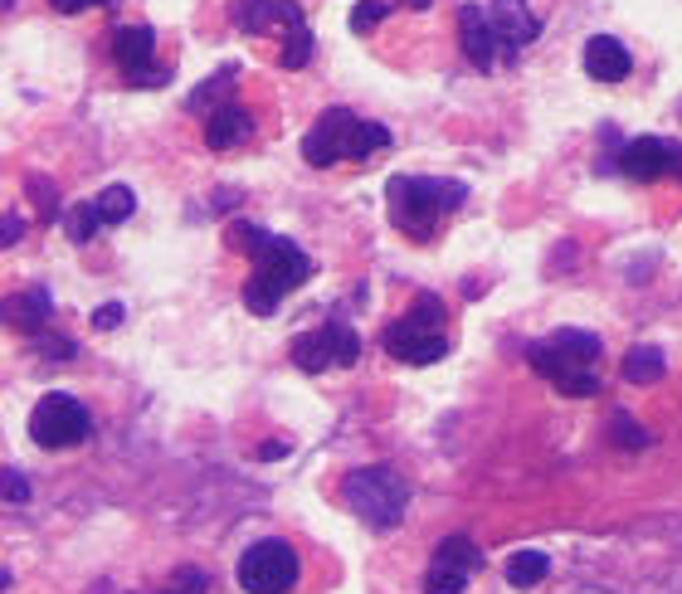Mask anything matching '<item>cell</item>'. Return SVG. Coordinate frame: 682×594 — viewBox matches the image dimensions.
Masks as SVG:
<instances>
[{
  "label": "cell",
  "instance_id": "cell-1",
  "mask_svg": "<svg viewBox=\"0 0 682 594\" xmlns=\"http://www.w3.org/2000/svg\"><path fill=\"white\" fill-rule=\"evenodd\" d=\"M385 146H390V127L351 117L347 107H327V113L312 122L308 137H302V156H308L317 171H327V166H337V161H365V156L385 152Z\"/></svg>",
  "mask_w": 682,
  "mask_h": 594
},
{
  "label": "cell",
  "instance_id": "cell-2",
  "mask_svg": "<svg viewBox=\"0 0 682 594\" xmlns=\"http://www.w3.org/2000/svg\"><path fill=\"white\" fill-rule=\"evenodd\" d=\"M385 195H390V219H395L410 239H430L438 219L468 201V185L438 181V176H395Z\"/></svg>",
  "mask_w": 682,
  "mask_h": 594
},
{
  "label": "cell",
  "instance_id": "cell-3",
  "mask_svg": "<svg viewBox=\"0 0 682 594\" xmlns=\"http://www.w3.org/2000/svg\"><path fill=\"white\" fill-rule=\"evenodd\" d=\"M341 498H347V506L371 531H390V526L405 522L410 488H405V478L390 473V468H356V473L341 478Z\"/></svg>",
  "mask_w": 682,
  "mask_h": 594
},
{
  "label": "cell",
  "instance_id": "cell-4",
  "mask_svg": "<svg viewBox=\"0 0 682 594\" xmlns=\"http://www.w3.org/2000/svg\"><path fill=\"white\" fill-rule=\"evenodd\" d=\"M89 434H93V414L73 395H59V390L44 395L30 414V439L40 449H73V443H83Z\"/></svg>",
  "mask_w": 682,
  "mask_h": 594
},
{
  "label": "cell",
  "instance_id": "cell-5",
  "mask_svg": "<svg viewBox=\"0 0 682 594\" xmlns=\"http://www.w3.org/2000/svg\"><path fill=\"white\" fill-rule=\"evenodd\" d=\"M239 585L249 594H288L298 585V555L288 541H259L239 555Z\"/></svg>",
  "mask_w": 682,
  "mask_h": 594
},
{
  "label": "cell",
  "instance_id": "cell-6",
  "mask_svg": "<svg viewBox=\"0 0 682 594\" xmlns=\"http://www.w3.org/2000/svg\"><path fill=\"white\" fill-rule=\"evenodd\" d=\"M249 258H254V274H259L264 283H273L278 293H292L298 283L312 278V258L292 239H283V234H264L259 249H254Z\"/></svg>",
  "mask_w": 682,
  "mask_h": 594
},
{
  "label": "cell",
  "instance_id": "cell-7",
  "mask_svg": "<svg viewBox=\"0 0 682 594\" xmlns=\"http://www.w3.org/2000/svg\"><path fill=\"white\" fill-rule=\"evenodd\" d=\"M381 341H385V351L395 356V361H405V366H434V361H444V356H448L444 331L420 327V321H414V317H405V321H390Z\"/></svg>",
  "mask_w": 682,
  "mask_h": 594
},
{
  "label": "cell",
  "instance_id": "cell-8",
  "mask_svg": "<svg viewBox=\"0 0 682 594\" xmlns=\"http://www.w3.org/2000/svg\"><path fill=\"white\" fill-rule=\"evenodd\" d=\"M619 171L633 181H663V176H682V146L663 142V137H633L619 152Z\"/></svg>",
  "mask_w": 682,
  "mask_h": 594
},
{
  "label": "cell",
  "instance_id": "cell-9",
  "mask_svg": "<svg viewBox=\"0 0 682 594\" xmlns=\"http://www.w3.org/2000/svg\"><path fill=\"white\" fill-rule=\"evenodd\" d=\"M527 361L541 370V376L551 380L560 395H576V400H590V395H600V376H595L590 366H580V361H570V356H560L551 341H536L531 351H527Z\"/></svg>",
  "mask_w": 682,
  "mask_h": 594
},
{
  "label": "cell",
  "instance_id": "cell-10",
  "mask_svg": "<svg viewBox=\"0 0 682 594\" xmlns=\"http://www.w3.org/2000/svg\"><path fill=\"white\" fill-rule=\"evenodd\" d=\"M235 24L244 34H268V30H298L302 20V6L298 0H239L235 6Z\"/></svg>",
  "mask_w": 682,
  "mask_h": 594
},
{
  "label": "cell",
  "instance_id": "cell-11",
  "mask_svg": "<svg viewBox=\"0 0 682 594\" xmlns=\"http://www.w3.org/2000/svg\"><path fill=\"white\" fill-rule=\"evenodd\" d=\"M458 40H463V54H468L473 69H493L497 64V30L487 20L483 6H463L458 10Z\"/></svg>",
  "mask_w": 682,
  "mask_h": 594
},
{
  "label": "cell",
  "instance_id": "cell-12",
  "mask_svg": "<svg viewBox=\"0 0 682 594\" xmlns=\"http://www.w3.org/2000/svg\"><path fill=\"white\" fill-rule=\"evenodd\" d=\"M487 20H493L497 40L507 49H527L536 34H541V20L531 16L527 0H493V6H487Z\"/></svg>",
  "mask_w": 682,
  "mask_h": 594
},
{
  "label": "cell",
  "instance_id": "cell-13",
  "mask_svg": "<svg viewBox=\"0 0 682 594\" xmlns=\"http://www.w3.org/2000/svg\"><path fill=\"white\" fill-rule=\"evenodd\" d=\"M633 59L629 49L614 40V34H595V40H585V73H590L595 83H619L629 79Z\"/></svg>",
  "mask_w": 682,
  "mask_h": 594
},
{
  "label": "cell",
  "instance_id": "cell-14",
  "mask_svg": "<svg viewBox=\"0 0 682 594\" xmlns=\"http://www.w3.org/2000/svg\"><path fill=\"white\" fill-rule=\"evenodd\" d=\"M254 137V117H249V107H239V103H219L210 117H205V146L210 152H229V146H239V142H249Z\"/></svg>",
  "mask_w": 682,
  "mask_h": 594
},
{
  "label": "cell",
  "instance_id": "cell-15",
  "mask_svg": "<svg viewBox=\"0 0 682 594\" xmlns=\"http://www.w3.org/2000/svg\"><path fill=\"white\" fill-rule=\"evenodd\" d=\"M152 54H156V34L146 24H122L113 34V59L127 79H137L142 69H152Z\"/></svg>",
  "mask_w": 682,
  "mask_h": 594
},
{
  "label": "cell",
  "instance_id": "cell-16",
  "mask_svg": "<svg viewBox=\"0 0 682 594\" xmlns=\"http://www.w3.org/2000/svg\"><path fill=\"white\" fill-rule=\"evenodd\" d=\"M292 366L308 370V376H322L327 366H337L332 361V341H327V327L322 331H302V337L292 341Z\"/></svg>",
  "mask_w": 682,
  "mask_h": 594
},
{
  "label": "cell",
  "instance_id": "cell-17",
  "mask_svg": "<svg viewBox=\"0 0 682 594\" xmlns=\"http://www.w3.org/2000/svg\"><path fill=\"white\" fill-rule=\"evenodd\" d=\"M546 341H551L560 356H570V361H580V366H595V361H600V351H604L595 331H576V327H560L556 337H546Z\"/></svg>",
  "mask_w": 682,
  "mask_h": 594
},
{
  "label": "cell",
  "instance_id": "cell-18",
  "mask_svg": "<svg viewBox=\"0 0 682 594\" xmlns=\"http://www.w3.org/2000/svg\"><path fill=\"white\" fill-rule=\"evenodd\" d=\"M235 73H239V69H219V73H210V79H205L200 89L186 98V107H190V113H200V117H210L215 107L225 103V93L235 89Z\"/></svg>",
  "mask_w": 682,
  "mask_h": 594
},
{
  "label": "cell",
  "instance_id": "cell-19",
  "mask_svg": "<svg viewBox=\"0 0 682 594\" xmlns=\"http://www.w3.org/2000/svg\"><path fill=\"white\" fill-rule=\"evenodd\" d=\"M663 351L658 346H633V351L624 356V380H633V386H653V380H663Z\"/></svg>",
  "mask_w": 682,
  "mask_h": 594
},
{
  "label": "cell",
  "instance_id": "cell-20",
  "mask_svg": "<svg viewBox=\"0 0 682 594\" xmlns=\"http://www.w3.org/2000/svg\"><path fill=\"white\" fill-rule=\"evenodd\" d=\"M546 571H551V561H546V551H517L507 561V580L517 590H536L546 580Z\"/></svg>",
  "mask_w": 682,
  "mask_h": 594
},
{
  "label": "cell",
  "instance_id": "cell-21",
  "mask_svg": "<svg viewBox=\"0 0 682 594\" xmlns=\"http://www.w3.org/2000/svg\"><path fill=\"white\" fill-rule=\"evenodd\" d=\"M49 313H54V307H49V293H20L16 303H10V317H16V327L20 331H40L44 321H49Z\"/></svg>",
  "mask_w": 682,
  "mask_h": 594
},
{
  "label": "cell",
  "instance_id": "cell-22",
  "mask_svg": "<svg viewBox=\"0 0 682 594\" xmlns=\"http://www.w3.org/2000/svg\"><path fill=\"white\" fill-rule=\"evenodd\" d=\"M93 205H97V215H103V225H122V219H132V209H137V195H132L127 185H107Z\"/></svg>",
  "mask_w": 682,
  "mask_h": 594
},
{
  "label": "cell",
  "instance_id": "cell-23",
  "mask_svg": "<svg viewBox=\"0 0 682 594\" xmlns=\"http://www.w3.org/2000/svg\"><path fill=\"white\" fill-rule=\"evenodd\" d=\"M434 561H444V565H458V571H478L483 565V551L473 546V536H444V546L434 551Z\"/></svg>",
  "mask_w": 682,
  "mask_h": 594
},
{
  "label": "cell",
  "instance_id": "cell-24",
  "mask_svg": "<svg viewBox=\"0 0 682 594\" xmlns=\"http://www.w3.org/2000/svg\"><path fill=\"white\" fill-rule=\"evenodd\" d=\"M468 590V571L444 561H430V575H424V594H463Z\"/></svg>",
  "mask_w": 682,
  "mask_h": 594
},
{
  "label": "cell",
  "instance_id": "cell-25",
  "mask_svg": "<svg viewBox=\"0 0 682 594\" xmlns=\"http://www.w3.org/2000/svg\"><path fill=\"white\" fill-rule=\"evenodd\" d=\"M278 303H283V293H278L273 283H264L259 274L244 283V307H249L254 317H273V313H278Z\"/></svg>",
  "mask_w": 682,
  "mask_h": 594
},
{
  "label": "cell",
  "instance_id": "cell-26",
  "mask_svg": "<svg viewBox=\"0 0 682 594\" xmlns=\"http://www.w3.org/2000/svg\"><path fill=\"white\" fill-rule=\"evenodd\" d=\"M64 229H69V239L73 244H89L97 229H103V215H97V205L93 201H83V205H73L69 215H64Z\"/></svg>",
  "mask_w": 682,
  "mask_h": 594
},
{
  "label": "cell",
  "instance_id": "cell-27",
  "mask_svg": "<svg viewBox=\"0 0 682 594\" xmlns=\"http://www.w3.org/2000/svg\"><path fill=\"white\" fill-rule=\"evenodd\" d=\"M312 59V30L308 24H298V30L283 34V54H278V64L283 69H302Z\"/></svg>",
  "mask_w": 682,
  "mask_h": 594
},
{
  "label": "cell",
  "instance_id": "cell-28",
  "mask_svg": "<svg viewBox=\"0 0 682 594\" xmlns=\"http://www.w3.org/2000/svg\"><path fill=\"white\" fill-rule=\"evenodd\" d=\"M327 341H332V361L337 366H356V356H361L356 331L341 327V321H327Z\"/></svg>",
  "mask_w": 682,
  "mask_h": 594
},
{
  "label": "cell",
  "instance_id": "cell-29",
  "mask_svg": "<svg viewBox=\"0 0 682 594\" xmlns=\"http://www.w3.org/2000/svg\"><path fill=\"white\" fill-rule=\"evenodd\" d=\"M609 429H614V443H619V449H649V443H653L639 424H633V414H624V410L614 414V424H609Z\"/></svg>",
  "mask_w": 682,
  "mask_h": 594
},
{
  "label": "cell",
  "instance_id": "cell-30",
  "mask_svg": "<svg viewBox=\"0 0 682 594\" xmlns=\"http://www.w3.org/2000/svg\"><path fill=\"white\" fill-rule=\"evenodd\" d=\"M385 16H390V0H361V6L351 10V30L365 34V30H375Z\"/></svg>",
  "mask_w": 682,
  "mask_h": 594
},
{
  "label": "cell",
  "instance_id": "cell-31",
  "mask_svg": "<svg viewBox=\"0 0 682 594\" xmlns=\"http://www.w3.org/2000/svg\"><path fill=\"white\" fill-rule=\"evenodd\" d=\"M410 317L414 321H420V327H444V303H438V297L434 293H420V297H414V307H410Z\"/></svg>",
  "mask_w": 682,
  "mask_h": 594
},
{
  "label": "cell",
  "instance_id": "cell-32",
  "mask_svg": "<svg viewBox=\"0 0 682 594\" xmlns=\"http://www.w3.org/2000/svg\"><path fill=\"white\" fill-rule=\"evenodd\" d=\"M30 478L16 473V468H0V498L6 502H30Z\"/></svg>",
  "mask_w": 682,
  "mask_h": 594
},
{
  "label": "cell",
  "instance_id": "cell-33",
  "mask_svg": "<svg viewBox=\"0 0 682 594\" xmlns=\"http://www.w3.org/2000/svg\"><path fill=\"white\" fill-rule=\"evenodd\" d=\"M24 191H30L34 201H40V215H44V219H54V215H59V201H54V181H44V176H30V181H24Z\"/></svg>",
  "mask_w": 682,
  "mask_h": 594
},
{
  "label": "cell",
  "instance_id": "cell-34",
  "mask_svg": "<svg viewBox=\"0 0 682 594\" xmlns=\"http://www.w3.org/2000/svg\"><path fill=\"white\" fill-rule=\"evenodd\" d=\"M264 234H268V229H259V225H244V219H239V225H229V249L254 254V249H259V239H264Z\"/></svg>",
  "mask_w": 682,
  "mask_h": 594
},
{
  "label": "cell",
  "instance_id": "cell-35",
  "mask_svg": "<svg viewBox=\"0 0 682 594\" xmlns=\"http://www.w3.org/2000/svg\"><path fill=\"white\" fill-rule=\"evenodd\" d=\"M205 585H210V580H205V571H176V585H170L166 594H205Z\"/></svg>",
  "mask_w": 682,
  "mask_h": 594
},
{
  "label": "cell",
  "instance_id": "cell-36",
  "mask_svg": "<svg viewBox=\"0 0 682 594\" xmlns=\"http://www.w3.org/2000/svg\"><path fill=\"white\" fill-rule=\"evenodd\" d=\"M40 351H44V356H54V361H73V351H79V346H73L69 337H44V341H40Z\"/></svg>",
  "mask_w": 682,
  "mask_h": 594
},
{
  "label": "cell",
  "instance_id": "cell-37",
  "mask_svg": "<svg viewBox=\"0 0 682 594\" xmlns=\"http://www.w3.org/2000/svg\"><path fill=\"white\" fill-rule=\"evenodd\" d=\"M20 234H24V219L20 215H0V249L20 244Z\"/></svg>",
  "mask_w": 682,
  "mask_h": 594
},
{
  "label": "cell",
  "instance_id": "cell-38",
  "mask_svg": "<svg viewBox=\"0 0 682 594\" xmlns=\"http://www.w3.org/2000/svg\"><path fill=\"white\" fill-rule=\"evenodd\" d=\"M93 327H97V331H113V327H122V307H117V303H103V307H97V313H93Z\"/></svg>",
  "mask_w": 682,
  "mask_h": 594
},
{
  "label": "cell",
  "instance_id": "cell-39",
  "mask_svg": "<svg viewBox=\"0 0 682 594\" xmlns=\"http://www.w3.org/2000/svg\"><path fill=\"white\" fill-rule=\"evenodd\" d=\"M49 6H54L59 16H83V10H93V6H113V0H49Z\"/></svg>",
  "mask_w": 682,
  "mask_h": 594
},
{
  "label": "cell",
  "instance_id": "cell-40",
  "mask_svg": "<svg viewBox=\"0 0 682 594\" xmlns=\"http://www.w3.org/2000/svg\"><path fill=\"white\" fill-rule=\"evenodd\" d=\"M288 453V443H264L259 449V458H268V463H273V458H283Z\"/></svg>",
  "mask_w": 682,
  "mask_h": 594
},
{
  "label": "cell",
  "instance_id": "cell-41",
  "mask_svg": "<svg viewBox=\"0 0 682 594\" xmlns=\"http://www.w3.org/2000/svg\"><path fill=\"white\" fill-rule=\"evenodd\" d=\"M400 6H410V10H424V6H430V0H400Z\"/></svg>",
  "mask_w": 682,
  "mask_h": 594
},
{
  "label": "cell",
  "instance_id": "cell-42",
  "mask_svg": "<svg viewBox=\"0 0 682 594\" xmlns=\"http://www.w3.org/2000/svg\"><path fill=\"white\" fill-rule=\"evenodd\" d=\"M10 585V571H0V590H6Z\"/></svg>",
  "mask_w": 682,
  "mask_h": 594
},
{
  "label": "cell",
  "instance_id": "cell-43",
  "mask_svg": "<svg viewBox=\"0 0 682 594\" xmlns=\"http://www.w3.org/2000/svg\"><path fill=\"white\" fill-rule=\"evenodd\" d=\"M10 6H16V0H0V10H10Z\"/></svg>",
  "mask_w": 682,
  "mask_h": 594
},
{
  "label": "cell",
  "instance_id": "cell-44",
  "mask_svg": "<svg viewBox=\"0 0 682 594\" xmlns=\"http://www.w3.org/2000/svg\"><path fill=\"white\" fill-rule=\"evenodd\" d=\"M0 317H6V303H0Z\"/></svg>",
  "mask_w": 682,
  "mask_h": 594
}]
</instances>
